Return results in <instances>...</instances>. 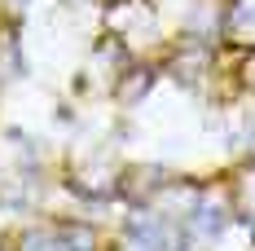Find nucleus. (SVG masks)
Wrapping results in <instances>:
<instances>
[{
  "instance_id": "f257e3e1",
  "label": "nucleus",
  "mask_w": 255,
  "mask_h": 251,
  "mask_svg": "<svg viewBox=\"0 0 255 251\" xmlns=\"http://www.w3.org/2000/svg\"><path fill=\"white\" fill-rule=\"evenodd\" d=\"M225 31H229V40L238 44H255V0H233L229 13H225Z\"/></svg>"
},
{
  "instance_id": "f03ea898",
  "label": "nucleus",
  "mask_w": 255,
  "mask_h": 251,
  "mask_svg": "<svg viewBox=\"0 0 255 251\" xmlns=\"http://www.w3.org/2000/svg\"><path fill=\"white\" fill-rule=\"evenodd\" d=\"M225 229V212H220V203H194L189 207V234H198V238H216Z\"/></svg>"
},
{
  "instance_id": "7ed1b4c3",
  "label": "nucleus",
  "mask_w": 255,
  "mask_h": 251,
  "mask_svg": "<svg viewBox=\"0 0 255 251\" xmlns=\"http://www.w3.org/2000/svg\"><path fill=\"white\" fill-rule=\"evenodd\" d=\"M57 247H62V251H93V243H88V234H84V229H62Z\"/></svg>"
},
{
  "instance_id": "20e7f679",
  "label": "nucleus",
  "mask_w": 255,
  "mask_h": 251,
  "mask_svg": "<svg viewBox=\"0 0 255 251\" xmlns=\"http://www.w3.org/2000/svg\"><path fill=\"white\" fill-rule=\"evenodd\" d=\"M145 88H150V75H145V71H136L132 79H124V88H119V93H124V101H141Z\"/></svg>"
}]
</instances>
